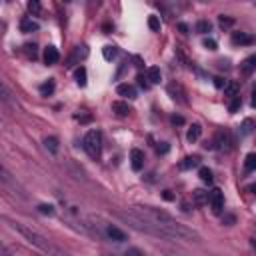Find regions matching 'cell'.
<instances>
[{
    "label": "cell",
    "mask_w": 256,
    "mask_h": 256,
    "mask_svg": "<svg viewBox=\"0 0 256 256\" xmlns=\"http://www.w3.org/2000/svg\"><path fill=\"white\" fill-rule=\"evenodd\" d=\"M128 210L134 212L136 216L148 220L150 224H154L164 240H198V234L192 228L180 224L168 212H164L160 208H154V206H130Z\"/></svg>",
    "instance_id": "obj_1"
},
{
    "label": "cell",
    "mask_w": 256,
    "mask_h": 256,
    "mask_svg": "<svg viewBox=\"0 0 256 256\" xmlns=\"http://www.w3.org/2000/svg\"><path fill=\"white\" fill-rule=\"evenodd\" d=\"M6 222H8L28 244H32L34 248H38L40 252H44V254H48V256H66V252H62L54 242H50L46 236H42V234L36 232L34 228H30V226H26V224H22V222H18V220H10V218H6Z\"/></svg>",
    "instance_id": "obj_2"
},
{
    "label": "cell",
    "mask_w": 256,
    "mask_h": 256,
    "mask_svg": "<svg viewBox=\"0 0 256 256\" xmlns=\"http://www.w3.org/2000/svg\"><path fill=\"white\" fill-rule=\"evenodd\" d=\"M82 146L86 150V154L90 158H100V152H102V134L100 130H88L84 140H82Z\"/></svg>",
    "instance_id": "obj_3"
},
{
    "label": "cell",
    "mask_w": 256,
    "mask_h": 256,
    "mask_svg": "<svg viewBox=\"0 0 256 256\" xmlns=\"http://www.w3.org/2000/svg\"><path fill=\"white\" fill-rule=\"evenodd\" d=\"M206 200H208V204L212 206L214 212H220V210L224 208V194H222V190H218V188L206 192Z\"/></svg>",
    "instance_id": "obj_4"
},
{
    "label": "cell",
    "mask_w": 256,
    "mask_h": 256,
    "mask_svg": "<svg viewBox=\"0 0 256 256\" xmlns=\"http://www.w3.org/2000/svg\"><path fill=\"white\" fill-rule=\"evenodd\" d=\"M0 102H4L6 106H16V98L10 90V86L0 78Z\"/></svg>",
    "instance_id": "obj_5"
},
{
    "label": "cell",
    "mask_w": 256,
    "mask_h": 256,
    "mask_svg": "<svg viewBox=\"0 0 256 256\" xmlns=\"http://www.w3.org/2000/svg\"><path fill=\"white\" fill-rule=\"evenodd\" d=\"M130 164H132V168L138 172L142 166H144V154H142V150H138V148H134L132 152H130Z\"/></svg>",
    "instance_id": "obj_6"
},
{
    "label": "cell",
    "mask_w": 256,
    "mask_h": 256,
    "mask_svg": "<svg viewBox=\"0 0 256 256\" xmlns=\"http://www.w3.org/2000/svg\"><path fill=\"white\" fill-rule=\"evenodd\" d=\"M106 236H108L110 240H114V242H124V240H126V232H122V230L116 228V226H108V228H106Z\"/></svg>",
    "instance_id": "obj_7"
},
{
    "label": "cell",
    "mask_w": 256,
    "mask_h": 256,
    "mask_svg": "<svg viewBox=\"0 0 256 256\" xmlns=\"http://www.w3.org/2000/svg\"><path fill=\"white\" fill-rule=\"evenodd\" d=\"M116 92H118V96H124V98H136V94H138L132 84H120L116 88Z\"/></svg>",
    "instance_id": "obj_8"
},
{
    "label": "cell",
    "mask_w": 256,
    "mask_h": 256,
    "mask_svg": "<svg viewBox=\"0 0 256 256\" xmlns=\"http://www.w3.org/2000/svg\"><path fill=\"white\" fill-rule=\"evenodd\" d=\"M0 182H4V184H8V186H12V188H16L18 184H16V180L12 178V174H10V170L4 166V164H0Z\"/></svg>",
    "instance_id": "obj_9"
},
{
    "label": "cell",
    "mask_w": 256,
    "mask_h": 256,
    "mask_svg": "<svg viewBox=\"0 0 256 256\" xmlns=\"http://www.w3.org/2000/svg\"><path fill=\"white\" fill-rule=\"evenodd\" d=\"M58 58H60L58 50H56L54 46H46V50H44V62H46V64H56Z\"/></svg>",
    "instance_id": "obj_10"
},
{
    "label": "cell",
    "mask_w": 256,
    "mask_h": 256,
    "mask_svg": "<svg viewBox=\"0 0 256 256\" xmlns=\"http://www.w3.org/2000/svg\"><path fill=\"white\" fill-rule=\"evenodd\" d=\"M146 78L150 80V84H158V82L162 80V74H160V68H156V66H150V68L146 70Z\"/></svg>",
    "instance_id": "obj_11"
},
{
    "label": "cell",
    "mask_w": 256,
    "mask_h": 256,
    "mask_svg": "<svg viewBox=\"0 0 256 256\" xmlns=\"http://www.w3.org/2000/svg\"><path fill=\"white\" fill-rule=\"evenodd\" d=\"M200 164V158L198 156H186L180 164H178V168L180 170H188V168H194V166H198Z\"/></svg>",
    "instance_id": "obj_12"
},
{
    "label": "cell",
    "mask_w": 256,
    "mask_h": 256,
    "mask_svg": "<svg viewBox=\"0 0 256 256\" xmlns=\"http://www.w3.org/2000/svg\"><path fill=\"white\" fill-rule=\"evenodd\" d=\"M232 42L234 44H252V36L244 34V32H234L232 34Z\"/></svg>",
    "instance_id": "obj_13"
},
{
    "label": "cell",
    "mask_w": 256,
    "mask_h": 256,
    "mask_svg": "<svg viewBox=\"0 0 256 256\" xmlns=\"http://www.w3.org/2000/svg\"><path fill=\"white\" fill-rule=\"evenodd\" d=\"M254 62H256V58H254V56L246 58V60L242 62V66H240V72H242L244 76H250V74H252V70H254Z\"/></svg>",
    "instance_id": "obj_14"
},
{
    "label": "cell",
    "mask_w": 256,
    "mask_h": 256,
    "mask_svg": "<svg viewBox=\"0 0 256 256\" xmlns=\"http://www.w3.org/2000/svg\"><path fill=\"white\" fill-rule=\"evenodd\" d=\"M20 28H22V32H34V30H38V22H34L32 18H24L20 22Z\"/></svg>",
    "instance_id": "obj_15"
},
{
    "label": "cell",
    "mask_w": 256,
    "mask_h": 256,
    "mask_svg": "<svg viewBox=\"0 0 256 256\" xmlns=\"http://www.w3.org/2000/svg\"><path fill=\"white\" fill-rule=\"evenodd\" d=\"M200 132H202V128L198 126V124H194L190 130H188V134H186V138H188V142H196L198 138H200Z\"/></svg>",
    "instance_id": "obj_16"
},
{
    "label": "cell",
    "mask_w": 256,
    "mask_h": 256,
    "mask_svg": "<svg viewBox=\"0 0 256 256\" xmlns=\"http://www.w3.org/2000/svg\"><path fill=\"white\" fill-rule=\"evenodd\" d=\"M44 146H46L52 154H56V150H58V140H56L54 136H50V138H46V140H44Z\"/></svg>",
    "instance_id": "obj_17"
},
{
    "label": "cell",
    "mask_w": 256,
    "mask_h": 256,
    "mask_svg": "<svg viewBox=\"0 0 256 256\" xmlns=\"http://www.w3.org/2000/svg\"><path fill=\"white\" fill-rule=\"evenodd\" d=\"M254 166H256V156H254V154H248V156H246V162H244V170H246V172H252Z\"/></svg>",
    "instance_id": "obj_18"
},
{
    "label": "cell",
    "mask_w": 256,
    "mask_h": 256,
    "mask_svg": "<svg viewBox=\"0 0 256 256\" xmlns=\"http://www.w3.org/2000/svg\"><path fill=\"white\" fill-rule=\"evenodd\" d=\"M74 78H76V82H78L80 86H84V84H86V70H84V68H78V70L74 72Z\"/></svg>",
    "instance_id": "obj_19"
},
{
    "label": "cell",
    "mask_w": 256,
    "mask_h": 256,
    "mask_svg": "<svg viewBox=\"0 0 256 256\" xmlns=\"http://www.w3.org/2000/svg\"><path fill=\"white\" fill-rule=\"evenodd\" d=\"M40 92H42L44 96L52 94V92H54V80H48V82H44V84L40 86Z\"/></svg>",
    "instance_id": "obj_20"
},
{
    "label": "cell",
    "mask_w": 256,
    "mask_h": 256,
    "mask_svg": "<svg viewBox=\"0 0 256 256\" xmlns=\"http://www.w3.org/2000/svg\"><path fill=\"white\" fill-rule=\"evenodd\" d=\"M198 174H200V180H202V182H208V184L212 182V172H210L208 168H200Z\"/></svg>",
    "instance_id": "obj_21"
},
{
    "label": "cell",
    "mask_w": 256,
    "mask_h": 256,
    "mask_svg": "<svg viewBox=\"0 0 256 256\" xmlns=\"http://www.w3.org/2000/svg\"><path fill=\"white\" fill-rule=\"evenodd\" d=\"M124 256H148V254L144 250H140V248H128L124 252Z\"/></svg>",
    "instance_id": "obj_22"
},
{
    "label": "cell",
    "mask_w": 256,
    "mask_h": 256,
    "mask_svg": "<svg viewBox=\"0 0 256 256\" xmlns=\"http://www.w3.org/2000/svg\"><path fill=\"white\" fill-rule=\"evenodd\" d=\"M114 56H116V48H114V46H106V48H104V58L110 60V58H114Z\"/></svg>",
    "instance_id": "obj_23"
},
{
    "label": "cell",
    "mask_w": 256,
    "mask_h": 256,
    "mask_svg": "<svg viewBox=\"0 0 256 256\" xmlns=\"http://www.w3.org/2000/svg\"><path fill=\"white\" fill-rule=\"evenodd\" d=\"M196 28H198V32H210V22H206V20H200Z\"/></svg>",
    "instance_id": "obj_24"
},
{
    "label": "cell",
    "mask_w": 256,
    "mask_h": 256,
    "mask_svg": "<svg viewBox=\"0 0 256 256\" xmlns=\"http://www.w3.org/2000/svg\"><path fill=\"white\" fill-rule=\"evenodd\" d=\"M148 24H150V28H152V30H160V22H158V18H156V16H150Z\"/></svg>",
    "instance_id": "obj_25"
},
{
    "label": "cell",
    "mask_w": 256,
    "mask_h": 256,
    "mask_svg": "<svg viewBox=\"0 0 256 256\" xmlns=\"http://www.w3.org/2000/svg\"><path fill=\"white\" fill-rule=\"evenodd\" d=\"M112 108H114V110H120L118 114H128V106H124V104H120V102L112 104Z\"/></svg>",
    "instance_id": "obj_26"
},
{
    "label": "cell",
    "mask_w": 256,
    "mask_h": 256,
    "mask_svg": "<svg viewBox=\"0 0 256 256\" xmlns=\"http://www.w3.org/2000/svg\"><path fill=\"white\" fill-rule=\"evenodd\" d=\"M28 10H30L32 14H38V12H40V4H38V2H28Z\"/></svg>",
    "instance_id": "obj_27"
},
{
    "label": "cell",
    "mask_w": 256,
    "mask_h": 256,
    "mask_svg": "<svg viewBox=\"0 0 256 256\" xmlns=\"http://www.w3.org/2000/svg\"><path fill=\"white\" fill-rule=\"evenodd\" d=\"M38 210L44 212V214H54V208H52V206H46V204H40Z\"/></svg>",
    "instance_id": "obj_28"
},
{
    "label": "cell",
    "mask_w": 256,
    "mask_h": 256,
    "mask_svg": "<svg viewBox=\"0 0 256 256\" xmlns=\"http://www.w3.org/2000/svg\"><path fill=\"white\" fill-rule=\"evenodd\" d=\"M0 256H10V250L2 240H0Z\"/></svg>",
    "instance_id": "obj_29"
},
{
    "label": "cell",
    "mask_w": 256,
    "mask_h": 256,
    "mask_svg": "<svg viewBox=\"0 0 256 256\" xmlns=\"http://www.w3.org/2000/svg\"><path fill=\"white\" fill-rule=\"evenodd\" d=\"M204 46H206L208 50H216V42H214V40H208V38H206V40H204Z\"/></svg>",
    "instance_id": "obj_30"
},
{
    "label": "cell",
    "mask_w": 256,
    "mask_h": 256,
    "mask_svg": "<svg viewBox=\"0 0 256 256\" xmlns=\"http://www.w3.org/2000/svg\"><path fill=\"white\" fill-rule=\"evenodd\" d=\"M220 24H222V26H230V24H232V20H230V18H224V16H222V18H220Z\"/></svg>",
    "instance_id": "obj_31"
},
{
    "label": "cell",
    "mask_w": 256,
    "mask_h": 256,
    "mask_svg": "<svg viewBox=\"0 0 256 256\" xmlns=\"http://www.w3.org/2000/svg\"><path fill=\"white\" fill-rule=\"evenodd\" d=\"M2 126H4V120H2V116H0V128H2Z\"/></svg>",
    "instance_id": "obj_32"
}]
</instances>
